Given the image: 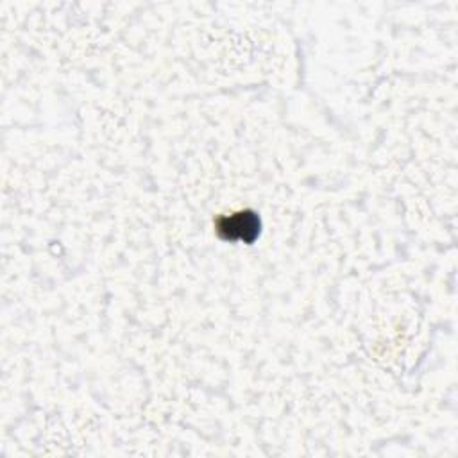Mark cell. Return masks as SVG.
Returning <instances> with one entry per match:
<instances>
[{
  "label": "cell",
  "mask_w": 458,
  "mask_h": 458,
  "mask_svg": "<svg viewBox=\"0 0 458 458\" xmlns=\"http://www.w3.org/2000/svg\"><path fill=\"white\" fill-rule=\"evenodd\" d=\"M216 233L224 240L250 243L259 234V218L252 211H240L229 216H220L216 222Z\"/></svg>",
  "instance_id": "6da1fadb"
}]
</instances>
